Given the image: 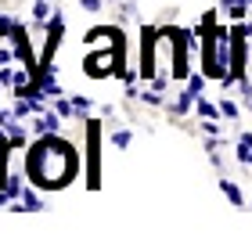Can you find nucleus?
<instances>
[{
    "label": "nucleus",
    "mask_w": 252,
    "mask_h": 241,
    "mask_svg": "<svg viewBox=\"0 0 252 241\" xmlns=\"http://www.w3.org/2000/svg\"><path fill=\"white\" fill-rule=\"evenodd\" d=\"M108 141H112V148H119V151H123V148H130V130H112Z\"/></svg>",
    "instance_id": "13"
},
{
    "label": "nucleus",
    "mask_w": 252,
    "mask_h": 241,
    "mask_svg": "<svg viewBox=\"0 0 252 241\" xmlns=\"http://www.w3.org/2000/svg\"><path fill=\"white\" fill-rule=\"evenodd\" d=\"M105 4H108V0H79V7H83V11H90V15H94V11H101Z\"/></svg>",
    "instance_id": "14"
},
{
    "label": "nucleus",
    "mask_w": 252,
    "mask_h": 241,
    "mask_svg": "<svg viewBox=\"0 0 252 241\" xmlns=\"http://www.w3.org/2000/svg\"><path fill=\"white\" fill-rule=\"evenodd\" d=\"M194 112H198V119H223V112H220V105H213V101L209 97H198V101H194Z\"/></svg>",
    "instance_id": "8"
},
{
    "label": "nucleus",
    "mask_w": 252,
    "mask_h": 241,
    "mask_svg": "<svg viewBox=\"0 0 252 241\" xmlns=\"http://www.w3.org/2000/svg\"><path fill=\"white\" fill-rule=\"evenodd\" d=\"M234 158L242 166H252V133H242L238 137V144H234Z\"/></svg>",
    "instance_id": "7"
},
{
    "label": "nucleus",
    "mask_w": 252,
    "mask_h": 241,
    "mask_svg": "<svg viewBox=\"0 0 252 241\" xmlns=\"http://www.w3.org/2000/svg\"><path fill=\"white\" fill-rule=\"evenodd\" d=\"M249 205H252V202H249Z\"/></svg>",
    "instance_id": "17"
},
{
    "label": "nucleus",
    "mask_w": 252,
    "mask_h": 241,
    "mask_svg": "<svg viewBox=\"0 0 252 241\" xmlns=\"http://www.w3.org/2000/svg\"><path fill=\"white\" fill-rule=\"evenodd\" d=\"M126 40H123V29L105 43V51H94L90 47L87 51V58H83V72L90 79H108V76H123L126 72Z\"/></svg>",
    "instance_id": "2"
},
{
    "label": "nucleus",
    "mask_w": 252,
    "mask_h": 241,
    "mask_svg": "<svg viewBox=\"0 0 252 241\" xmlns=\"http://www.w3.org/2000/svg\"><path fill=\"white\" fill-rule=\"evenodd\" d=\"M72 108H76V122H87L90 112H94V101L87 94H72Z\"/></svg>",
    "instance_id": "9"
},
{
    "label": "nucleus",
    "mask_w": 252,
    "mask_h": 241,
    "mask_svg": "<svg viewBox=\"0 0 252 241\" xmlns=\"http://www.w3.org/2000/svg\"><path fill=\"white\" fill-rule=\"evenodd\" d=\"M220 191L227 194V198H231V205H238V209H245V194H242V187H238V183L234 180H220Z\"/></svg>",
    "instance_id": "10"
},
{
    "label": "nucleus",
    "mask_w": 252,
    "mask_h": 241,
    "mask_svg": "<svg viewBox=\"0 0 252 241\" xmlns=\"http://www.w3.org/2000/svg\"><path fill=\"white\" fill-rule=\"evenodd\" d=\"M220 112H223V119H231V122L242 119V108H238V101H231V97L220 101Z\"/></svg>",
    "instance_id": "11"
},
{
    "label": "nucleus",
    "mask_w": 252,
    "mask_h": 241,
    "mask_svg": "<svg viewBox=\"0 0 252 241\" xmlns=\"http://www.w3.org/2000/svg\"><path fill=\"white\" fill-rule=\"evenodd\" d=\"M252 11V0H220V15L227 22H242Z\"/></svg>",
    "instance_id": "4"
},
{
    "label": "nucleus",
    "mask_w": 252,
    "mask_h": 241,
    "mask_svg": "<svg viewBox=\"0 0 252 241\" xmlns=\"http://www.w3.org/2000/svg\"><path fill=\"white\" fill-rule=\"evenodd\" d=\"M76 173H79V155L68 137H62V133L32 137V144L26 151V177L32 187H40L43 194L62 191L76 180Z\"/></svg>",
    "instance_id": "1"
},
{
    "label": "nucleus",
    "mask_w": 252,
    "mask_h": 241,
    "mask_svg": "<svg viewBox=\"0 0 252 241\" xmlns=\"http://www.w3.org/2000/svg\"><path fill=\"white\" fill-rule=\"evenodd\" d=\"M54 11H58V7H54L51 0H32V26H36V29H43V26L51 22V15H54Z\"/></svg>",
    "instance_id": "6"
},
{
    "label": "nucleus",
    "mask_w": 252,
    "mask_h": 241,
    "mask_svg": "<svg viewBox=\"0 0 252 241\" xmlns=\"http://www.w3.org/2000/svg\"><path fill=\"white\" fill-rule=\"evenodd\" d=\"M40 187H32V183H26V191H22V209H26V212H43V198H40Z\"/></svg>",
    "instance_id": "5"
},
{
    "label": "nucleus",
    "mask_w": 252,
    "mask_h": 241,
    "mask_svg": "<svg viewBox=\"0 0 252 241\" xmlns=\"http://www.w3.org/2000/svg\"><path fill=\"white\" fill-rule=\"evenodd\" d=\"M83 130H87V162H90L87 187L97 191V187H101V180H97V177H101V173H97V158H101V122H97V119H87Z\"/></svg>",
    "instance_id": "3"
},
{
    "label": "nucleus",
    "mask_w": 252,
    "mask_h": 241,
    "mask_svg": "<svg viewBox=\"0 0 252 241\" xmlns=\"http://www.w3.org/2000/svg\"><path fill=\"white\" fill-rule=\"evenodd\" d=\"M245 105H249V112H252V97H245Z\"/></svg>",
    "instance_id": "15"
},
{
    "label": "nucleus",
    "mask_w": 252,
    "mask_h": 241,
    "mask_svg": "<svg viewBox=\"0 0 252 241\" xmlns=\"http://www.w3.org/2000/svg\"><path fill=\"white\" fill-rule=\"evenodd\" d=\"M108 4H116V0H108Z\"/></svg>",
    "instance_id": "16"
},
{
    "label": "nucleus",
    "mask_w": 252,
    "mask_h": 241,
    "mask_svg": "<svg viewBox=\"0 0 252 241\" xmlns=\"http://www.w3.org/2000/svg\"><path fill=\"white\" fill-rule=\"evenodd\" d=\"M15 68H18V65H0V90H11V87H15Z\"/></svg>",
    "instance_id": "12"
}]
</instances>
